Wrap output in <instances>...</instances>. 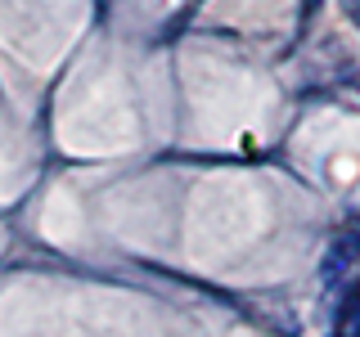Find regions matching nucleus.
<instances>
[{"instance_id": "1", "label": "nucleus", "mask_w": 360, "mask_h": 337, "mask_svg": "<svg viewBox=\"0 0 360 337\" xmlns=\"http://www.w3.org/2000/svg\"><path fill=\"white\" fill-rule=\"evenodd\" d=\"M356 252H360L356 234H338V243L329 247V261H324V275H342V270L356 261Z\"/></svg>"}, {"instance_id": "2", "label": "nucleus", "mask_w": 360, "mask_h": 337, "mask_svg": "<svg viewBox=\"0 0 360 337\" xmlns=\"http://www.w3.org/2000/svg\"><path fill=\"white\" fill-rule=\"evenodd\" d=\"M347 9H352V18L360 22V0H347Z\"/></svg>"}]
</instances>
